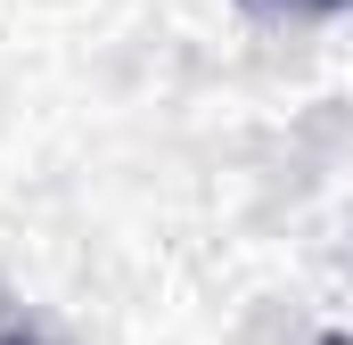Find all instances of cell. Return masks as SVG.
<instances>
[{"label": "cell", "instance_id": "obj_1", "mask_svg": "<svg viewBox=\"0 0 353 345\" xmlns=\"http://www.w3.org/2000/svg\"><path fill=\"white\" fill-rule=\"evenodd\" d=\"M0 345H41V337H25V329H8V337H0Z\"/></svg>", "mask_w": 353, "mask_h": 345}, {"label": "cell", "instance_id": "obj_2", "mask_svg": "<svg viewBox=\"0 0 353 345\" xmlns=\"http://www.w3.org/2000/svg\"><path fill=\"white\" fill-rule=\"evenodd\" d=\"M304 8H345V0H304Z\"/></svg>", "mask_w": 353, "mask_h": 345}]
</instances>
